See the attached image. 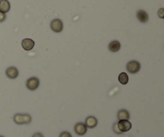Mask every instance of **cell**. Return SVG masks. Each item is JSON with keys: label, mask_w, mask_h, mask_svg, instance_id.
Instances as JSON below:
<instances>
[{"label": "cell", "mask_w": 164, "mask_h": 137, "mask_svg": "<svg viewBox=\"0 0 164 137\" xmlns=\"http://www.w3.org/2000/svg\"><path fill=\"white\" fill-rule=\"evenodd\" d=\"M14 121L17 124H27L31 122V116L28 114H15Z\"/></svg>", "instance_id": "obj_1"}, {"label": "cell", "mask_w": 164, "mask_h": 137, "mask_svg": "<svg viewBox=\"0 0 164 137\" xmlns=\"http://www.w3.org/2000/svg\"><path fill=\"white\" fill-rule=\"evenodd\" d=\"M126 70L131 74H135L140 70V63L137 61H131L126 64Z\"/></svg>", "instance_id": "obj_2"}, {"label": "cell", "mask_w": 164, "mask_h": 137, "mask_svg": "<svg viewBox=\"0 0 164 137\" xmlns=\"http://www.w3.org/2000/svg\"><path fill=\"white\" fill-rule=\"evenodd\" d=\"M50 28L52 29L53 31H55L56 33L61 32L63 29V24L62 22L59 19H54L50 23Z\"/></svg>", "instance_id": "obj_3"}, {"label": "cell", "mask_w": 164, "mask_h": 137, "mask_svg": "<svg viewBox=\"0 0 164 137\" xmlns=\"http://www.w3.org/2000/svg\"><path fill=\"white\" fill-rule=\"evenodd\" d=\"M117 125L121 132H128L131 128V123L129 120H119L117 123Z\"/></svg>", "instance_id": "obj_4"}, {"label": "cell", "mask_w": 164, "mask_h": 137, "mask_svg": "<svg viewBox=\"0 0 164 137\" xmlns=\"http://www.w3.org/2000/svg\"><path fill=\"white\" fill-rule=\"evenodd\" d=\"M39 86V79L36 77H31L26 81V87L29 90L34 91L36 90Z\"/></svg>", "instance_id": "obj_5"}, {"label": "cell", "mask_w": 164, "mask_h": 137, "mask_svg": "<svg viewBox=\"0 0 164 137\" xmlns=\"http://www.w3.org/2000/svg\"><path fill=\"white\" fill-rule=\"evenodd\" d=\"M74 132L79 135H83L87 132V127L83 123H78L74 126Z\"/></svg>", "instance_id": "obj_6"}, {"label": "cell", "mask_w": 164, "mask_h": 137, "mask_svg": "<svg viewBox=\"0 0 164 137\" xmlns=\"http://www.w3.org/2000/svg\"><path fill=\"white\" fill-rule=\"evenodd\" d=\"M35 46V42L31 38H24L22 41V47H23L24 50H30L34 47Z\"/></svg>", "instance_id": "obj_7"}, {"label": "cell", "mask_w": 164, "mask_h": 137, "mask_svg": "<svg viewBox=\"0 0 164 137\" xmlns=\"http://www.w3.org/2000/svg\"><path fill=\"white\" fill-rule=\"evenodd\" d=\"M98 124V120L94 116H88L87 119H86L85 125L87 126V127H89V128H94L97 126Z\"/></svg>", "instance_id": "obj_8"}, {"label": "cell", "mask_w": 164, "mask_h": 137, "mask_svg": "<svg viewBox=\"0 0 164 137\" xmlns=\"http://www.w3.org/2000/svg\"><path fill=\"white\" fill-rule=\"evenodd\" d=\"M6 75H7V76L8 78H10V79H15L19 75V71H18L17 68H15L14 67H9L6 71Z\"/></svg>", "instance_id": "obj_9"}, {"label": "cell", "mask_w": 164, "mask_h": 137, "mask_svg": "<svg viewBox=\"0 0 164 137\" xmlns=\"http://www.w3.org/2000/svg\"><path fill=\"white\" fill-rule=\"evenodd\" d=\"M11 9V4L8 0H1L0 1V11L2 13H7Z\"/></svg>", "instance_id": "obj_10"}, {"label": "cell", "mask_w": 164, "mask_h": 137, "mask_svg": "<svg viewBox=\"0 0 164 137\" xmlns=\"http://www.w3.org/2000/svg\"><path fill=\"white\" fill-rule=\"evenodd\" d=\"M137 18L141 23H147L149 19L147 13L143 10H139L137 11Z\"/></svg>", "instance_id": "obj_11"}, {"label": "cell", "mask_w": 164, "mask_h": 137, "mask_svg": "<svg viewBox=\"0 0 164 137\" xmlns=\"http://www.w3.org/2000/svg\"><path fill=\"white\" fill-rule=\"evenodd\" d=\"M108 47H109V50L112 52H116V51H119L120 47H121V44L119 41H112L111 43H110Z\"/></svg>", "instance_id": "obj_12"}, {"label": "cell", "mask_w": 164, "mask_h": 137, "mask_svg": "<svg viewBox=\"0 0 164 137\" xmlns=\"http://www.w3.org/2000/svg\"><path fill=\"white\" fill-rule=\"evenodd\" d=\"M117 116H118V119L119 120H128L130 119V114L125 109H122V110L119 111Z\"/></svg>", "instance_id": "obj_13"}, {"label": "cell", "mask_w": 164, "mask_h": 137, "mask_svg": "<svg viewBox=\"0 0 164 137\" xmlns=\"http://www.w3.org/2000/svg\"><path fill=\"white\" fill-rule=\"evenodd\" d=\"M129 77L127 75L126 73L125 72H122L121 74H119V81L120 82V84H122L123 85H125L128 83Z\"/></svg>", "instance_id": "obj_14"}, {"label": "cell", "mask_w": 164, "mask_h": 137, "mask_svg": "<svg viewBox=\"0 0 164 137\" xmlns=\"http://www.w3.org/2000/svg\"><path fill=\"white\" fill-rule=\"evenodd\" d=\"M113 131H114L116 134H121L122 132L119 131V127H118V125H117V123H115L114 124V126H113Z\"/></svg>", "instance_id": "obj_15"}, {"label": "cell", "mask_w": 164, "mask_h": 137, "mask_svg": "<svg viewBox=\"0 0 164 137\" xmlns=\"http://www.w3.org/2000/svg\"><path fill=\"white\" fill-rule=\"evenodd\" d=\"M59 137H72V135H71V133L68 132H63L60 134Z\"/></svg>", "instance_id": "obj_16"}, {"label": "cell", "mask_w": 164, "mask_h": 137, "mask_svg": "<svg viewBox=\"0 0 164 137\" xmlns=\"http://www.w3.org/2000/svg\"><path fill=\"white\" fill-rule=\"evenodd\" d=\"M6 19V14L4 13H2V12L0 11V23L1 22H3Z\"/></svg>", "instance_id": "obj_17"}, {"label": "cell", "mask_w": 164, "mask_h": 137, "mask_svg": "<svg viewBox=\"0 0 164 137\" xmlns=\"http://www.w3.org/2000/svg\"><path fill=\"white\" fill-rule=\"evenodd\" d=\"M32 137H44L43 135V134H41V133H39V132H37V133H35V134H34L33 135H32Z\"/></svg>", "instance_id": "obj_18"}, {"label": "cell", "mask_w": 164, "mask_h": 137, "mask_svg": "<svg viewBox=\"0 0 164 137\" xmlns=\"http://www.w3.org/2000/svg\"><path fill=\"white\" fill-rule=\"evenodd\" d=\"M162 11H163V9H161L159 11V14L160 18H163V15H162Z\"/></svg>", "instance_id": "obj_19"}, {"label": "cell", "mask_w": 164, "mask_h": 137, "mask_svg": "<svg viewBox=\"0 0 164 137\" xmlns=\"http://www.w3.org/2000/svg\"><path fill=\"white\" fill-rule=\"evenodd\" d=\"M0 137H4V136H2V135H0Z\"/></svg>", "instance_id": "obj_20"}]
</instances>
